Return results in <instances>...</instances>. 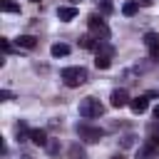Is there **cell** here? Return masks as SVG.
<instances>
[{
  "label": "cell",
  "instance_id": "cell-3",
  "mask_svg": "<svg viewBox=\"0 0 159 159\" xmlns=\"http://www.w3.org/2000/svg\"><path fill=\"white\" fill-rule=\"evenodd\" d=\"M77 134H80V139H84V142H89V144H94V142H99V139L104 137V132H102L99 127H92V124H87V122H80V124H77Z\"/></svg>",
  "mask_w": 159,
  "mask_h": 159
},
{
  "label": "cell",
  "instance_id": "cell-24",
  "mask_svg": "<svg viewBox=\"0 0 159 159\" xmlns=\"http://www.w3.org/2000/svg\"><path fill=\"white\" fill-rule=\"evenodd\" d=\"M152 60H154V62H159V50H152Z\"/></svg>",
  "mask_w": 159,
  "mask_h": 159
},
{
  "label": "cell",
  "instance_id": "cell-22",
  "mask_svg": "<svg viewBox=\"0 0 159 159\" xmlns=\"http://www.w3.org/2000/svg\"><path fill=\"white\" fill-rule=\"evenodd\" d=\"M0 47H2L5 52H10V50H12V45H10V40H7V37H2V40H0Z\"/></svg>",
  "mask_w": 159,
  "mask_h": 159
},
{
  "label": "cell",
  "instance_id": "cell-20",
  "mask_svg": "<svg viewBox=\"0 0 159 159\" xmlns=\"http://www.w3.org/2000/svg\"><path fill=\"white\" fill-rule=\"evenodd\" d=\"M70 157H72V159H84V149H82L80 144H72V147H70Z\"/></svg>",
  "mask_w": 159,
  "mask_h": 159
},
{
  "label": "cell",
  "instance_id": "cell-28",
  "mask_svg": "<svg viewBox=\"0 0 159 159\" xmlns=\"http://www.w3.org/2000/svg\"><path fill=\"white\" fill-rule=\"evenodd\" d=\"M142 2H144V5H152V2H154V0H142Z\"/></svg>",
  "mask_w": 159,
  "mask_h": 159
},
{
  "label": "cell",
  "instance_id": "cell-8",
  "mask_svg": "<svg viewBox=\"0 0 159 159\" xmlns=\"http://www.w3.org/2000/svg\"><path fill=\"white\" fill-rule=\"evenodd\" d=\"M30 127H27V122H17L15 124V137H17V142H27L30 139Z\"/></svg>",
  "mask_w": 159,
  "mask_h": 159
},
{
  "label": "cell",
  "instance_id": "cell-29",
  "mask_svg": "<svg viewBox=\"0 0 159 159\" xmlns=\"http://www.w3.org/2000/svg\"><path fill=\"white\" fill-rule=\"evenodd\" d=\"M32 2H40V0H32Z\"/></svg>",
  "mask_w": 159,
  "mask_h": 159
},
{
  "label": "cell",
  "instance_id": "cell-18",
  "mask_svg": "<svg viewBox=\"0 0 159 159\" xmlns=\"http://www.w3.org/2000/svg\"><path fill=\"white\" fill-rule=\"evenodd\" d=\"M2 12H20V5L15 0H2Z\"/></svg>",
  "mask_w": 159,
  "mask_h": 159
},
{
  "label": "cell",
  "instance_id": "cell-10",
  "mask_svg": "<svg viewBox=\"0 0 159 159\" xmlns=\"http://www.w3.org/2000/svg\"><path fill=\"white\" fill-rule=\"evenodd\" d=\"M30 139H32V144H37V147H47V134H45V129H32L30 132Z\"/></svg>",
  "mask_w": 159,
  "mask_h": 159
},
{
  "label": "cell",
  "instance_id": "cell-16",
  "mask_svg": "<svg viewBox=\"0 0 159 159\" xmlns=\"http://www.w3.org/2000/svg\"><path fill=\"white\" fill-rule=\"evenodd\" d=\"M94 65H97V70H107V67L112 65V57H109V55H99V52H97Z\"/></svg>",
  "mask_w": 159,
  "mask_h": 159
},
{
  "label": "cell",
  "instance_id": "cell-4",
  "mask_svg": "<svg viewBox=\"0 0 159 159\" xmlns=\"http://www.w3.org/2000/svg\"><path fill=\"white\" fill-rule=\"evenodd\" d=\"M87 25H89V30H92L97 37H102V40H107V37H109V27H107V22H104L102 17H97V15H89Z\"/></svg>",
  "mask_w": 159,
  "mask_h": 159
},
{
  "label": "cell",
  "instance_id": "cell-25",
  "mask_svg": "<svg viewBox=\"0 0 159 159\" xmlns=\"http://www.w3.org/2000/svg\"><path fill=\"white\" fill-rule=\"evenodd\" d=\"M154 119H157V122H159V104H157V107H154Z\"/></svg>",
  "mask_w": 159,
  "mask_h": 159
},
{
  "label": "cell",
  "instance_id": "cell-19",
  "mask_svg": "<svg viewBox=\"0 0 159 159\" xmlns=\"http://www.w3.org/2000/svg\"><path fill=\"white\" fill-rule=\"evenodd\" d=\"M134 142H137V137L134 134H124V137H119V147H134Z\"/></svg>",
  "mask_w": 159,
  "mask_h": 159
},
{
  "label": "cell",
  "instance_id": "cell-6",
  "mask_svg": "<svg viewBox=\"0 0 159 159\" xmlns=\"http://www.w3.org/2000/svg\"><path fill=\"white\" fill-rule=\"evenodd\" d=\"M129 107H132V112H137V114L147 112V107H149V94H142V97L129 99Z\"/></svg>",
  "mask_w": 159,
  "mask_h": 159
},
{
  "label": "cell",
  "instance_id": "cell-23",
  "mask_svg": "<svg viewBox=\"0 0 159 159\" xmlns=\"http://www.w3.org/2000/svg\"><path fill=\"white\" fill-rule=\"evenodd\" d=\"M0 99H2V102H10V99H12V92H10V89H2V92H0Z\"/></svg>",
  "mask_w": 159,
  "mask_h": 159
},
{
  "label": "cell",
  "instance_id": "cell-26",
  "mask_svg": "<svg viewBox=\"0 0 159 159\" xmlns=\"http://www.w3.org/2000/svg\"><path fill=\"white\" fill-rule=\"evenodd\" d=\"M112 159H127V157H124V154H114Z\"/></svg>",
  "mask_w": 159,
  "mask_h": 159
},
{
  "label": "cell",
  "instance_id": "cell-7",
  "mask_svg": "<svg viewBox=\"0 0 159 159\" xmlns=\"http://www.w3.org/2000/svg\"><path fill=\"white\" fill-rule=\"evenodd\" d=\"M99 45H102V40H94L92 35H82L80 37V47H84V50H99Z\"/></svg>",
  "mask_w": 159,
  "mask_h": 159
},
{
  "label": "cell",
  "instance_id": "cell-17",
  "mask_svg": "<svg viewBox=\"0 0 159 159\" xmlns=\"http://www.w3.org/2000/svg\"><path fill=\"white\" fill-rule=\"evenodd\" d=\"M149 142L157 147L159 144V122H154V124H149Z\"/></svg>",
  "mask_w": 159,
  "mask_h": 159
},
{
  "label": "cell",
  "instance_id": "cell-14",
  "mask_svg": "<svg viewBox=\"0 0 159 159\" xmlns=\"http://www.w3.org/2000/svg\"><path fill=\"white\" fill-rule=\"evenodd\" d=\"M37 45V40L32 37V35H20L17 37V47H25V50H32Z\"/></svg>",
  "mask_w": 159,
  "mask_h": 159
},
{
  "label": "cell",
  "instance_id": "cell-21",
  "mask_svg": "<svg viewBox=\"0 0 159 159\" xmlns=\"http://www.w3.org/2000/svg\"><path fill=\"white\" fill-rule=\"evenodd\" d=\"M47 152H50V154H60V142H57V139H50V142H47Z\"/></svg>",
  "mask_w": 159,
  "mask_h": 159
},
{
  "label": "cell",
  "instance_id": "cell-13",
  "mask_svg": "<svg viewBox=\"0 0 159 159\" xmlns=\"http://www.w3.org/2000/svg\"><path fill=\"white\" fill-rule=\"evenodd\" d=\"M122 12H124L127 17H132V15H137V12H139V2H137V0H127V2L122 5Z\"/></svg>",
  "mask_w": 159,
  "mask_h": 159
},
{
  "label": "cell",
  "instance_id": "cell-9",
  "mask_svg": "<svg viewBox=\"0 0 159 159\" xmlns=\"http://www.w3.org/2000/svg\"><path fill=\"white\" fill-rule=\"evenodd\" d=\"M137 159H157V147H154L152 142H149V144H144V147H139Z\"/></svg>",
  "mask_w": 159,
  "mask_h": 159
},
{
  "label": "cell",
  "instance_id": "cell-12",
  "mask_svg": "<svg viewBox=\"0 0 159 159\" xmlns=\"http://www.w3.org/2000/svg\"><path fill=\"white\" fill-rule=\"evenodd\" d=\"M50 52H52V57H67V55H70V45H65V42H55V45L50 47Z\"/></svg>",
  "mask_w": 159,
  "mask_h": 159
},
{
  "label": "cell",
  "instance_id": "cell-11",
  "mask_svg": "<svg viewBox=\"0 0 159 159\" xmlns=\"http://www.w3.org/2000/svg\"><path fill=\"white\" fill-rule=\"evenodd\" d=\"M57 17L62 22H70V20L77 17V7H57Z\"/></svg>",
  "mask_w": 159,
  "mask_h": 159
},
{
  "label": "cell",
  "instance_id": "cell-15",
  "mask_svg": "<svg viewBox=\"0 0 159 159\" xmlns=\"http://www.w3.org/2000/svg\"><path fill=\"white\" fill-rule=\"evenodd\" d=\"M144 45H147L149 50H159V35H157V32H147V35H144Z\"/></svg>",
  "mask_w": 159,
  "mask_h": 159
},
{
  "label": "cell",
  "instance_id": "cell-1",
  "mask_svg": "<svg viewBox=\"0 0 159 159\" xmlns=\"http://www.w3.org/2000/svg\"><path fill=\"white\" fill-rule=\"evenodd\" d=\"M60 77H62V82L67 87H80V84L87 82V70L84 67H65L60 72Z\"/></svg>",
  "mask_w": 159,
  "mask_h": 159
},
{
  "label": "cell",
  "instance_id": "cell-2",
  "mask_svg": "<svg viewBox=\"0 0 159 159\" xmlns=\"http://www.w3.org/2000/svg\"><path fill=\"white\" fill-rule=\"evenodd\" d=\"M104 114V104L99 102V99H94V97H84L82 102H80V117H84V119H94V117H102Z\"/></svg>",
  "mask_w": 159,
  "mask_h": 159
},
{
  "label": "cell",
  "instance_id": "cell-5",
  "mask_svg": "<svg viewBox=\"0 0 159 159\" xmlns=\"http://www.w3.org/2000/svg\"><path fill=\"white\" fill-rule=\"evenodd\" d=\"M109 102H112V107H117V109H122V107H127L129 104V94H127V89H112V94H109Z\"/></svg>",
  "mask_w": 159,
  "mask_h": 159
},
{
  "label": "cell",
  "instance_id": "cell-27",
  "mask_svg": "<svg viewBox=\"0 0 159 159\" xmlns=\"http://www.w3.org/2000/svg\"><path fill=\"white\" fill-rule=\"evenodd\" d=\"M20 159H35V157H30V154H22V157H20Z\"/></svg>",
  "mask_w": 159,
  "mask_h": 159
}]
</instances>
